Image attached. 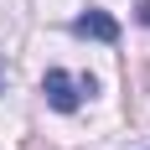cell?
Here are the masks:
<instances>
[{
  "label": "cell",
  "instance_id": "cell-3",
  "mask_svg": "<svg viewBox=\"0 0 150 150\" xmlns=\"http://www.w3.org/2000/svg\"><path fill=\"white\" fill-rule=\"evenodd\" d=\"M140 26H150V0H145V5H140Z\"/></svg>",
  "mask_w": 150,
  "mask_h": 150
},
{
  "label": "cell",
  "instance_id": "cell-1",
  "mask_svg": "<svg viewBox=\"0 0 150 150\" xmlns=\"http://www.w3.org/2000/svg\"><path fill=\"white\" fill-rule=\"evenodd\" d=\"M98 83H93L88 73L83 78H73L67 67H47V78H42V93H47V104L57 109V114H73L78 104H83V93H93Z\"/></svg>",
  "mask_w": 150,
  "mask_h": 150
},
{
  "label": "cell",
  "instance_id": "cell-2",
  "mask_svg": "<svg viewBox=\"0 0 150 150\" xmlns=\"http://www.w3.org/2000/svg\"><path fill=\"white\" fill-rule=\"evenodd\" d=\"M73 36H88V42L114 47V42H119V21H114L109 11H98V5H88L83 16H73Z\"/></svg>",
  "mask_w": 150,
  "mask_h": 150
}]
</instances>
